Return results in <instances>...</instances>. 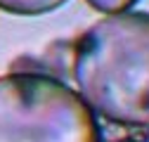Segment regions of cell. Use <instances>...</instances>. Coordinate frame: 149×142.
Returning a JSON list of instances; mask_svg holds the SVG:
<instances>
[{"mask_svg": "<svg viewBox=\"0 0 149 142\" xmlns=\"http://www.w3.org/2000/svg\"><path fill=\"white\" fill-rule=\"evenodd\" d=\"M118 142H133V140H118Z\"/></svg>", "mask_w": 149, "mask_h": 142, "instance_id": "cell-6", "label": "cell"}, {"mask_svg": "<svg viewBox=\"0 0 149 142\" xmlns=\"http://www.w3.org/2000/svg\"><path fill=\"white\" fill-rule=\"evenodd\" d=\"M90 7H95L97 12L104 14H118V12H128L137 0H85Z\"/></svg>", "mask_w": 149, "mask_h": 142, "instance_id": "cell-4", "label": "cell"}, {"mask_svg": "<svg viewBox=\"0 0 149 142\" xmlns=\"http://www.w3.org/2000/svg\"><path fill=\"white\" fill-rule=\"evenodd\" d=\"M76 93L102 118L149 126V12L107 14L71 47Z\"/></svg>", "mask_w": 149, "mask_h": 142, "instance_id": "cell-1", "label": "cell"}, {"mask_svg": "<svg viewBox=\"0 0 149 142\" xmlns=\"http://www.w3.org/2000/svg\"><path fill=\"white\" fill-rule=\"evenodd\" d=\"M0 142H102L95 111L43 71L0 76Z\"/></svg>", "mask_w": 149, "mask_h": 142, "instance_id": "cell-2", "label": "cell"}, {"mask_svg": "<svg viewBox=\"0 0 149 142\" xmlns=\"http://www.w3.org/2000/svg\"><path fill=\"white\" fill-rule=\"evenodd\" d=\"M64 3L66 0H0V10L19 17H38L62 7Z\"/></svg>", "mask_w": 149, "mask_h": 142, "instance_id": "cell-3", "label": "cell"}, {"mask_svg": "<svg viewBox=\"0 0 149 142\" xmlns=\"http://www.w3.org/2000/svg\"><path fill=\"white\" fill-rule=\"evenodd\" d=\"M142 142H149V128H147V133H144V140Z\"/></svg>", "mask_w": 149, "mask_h": 142, "instance_id": "cell-5", "label": "cell"}]
</instances>
